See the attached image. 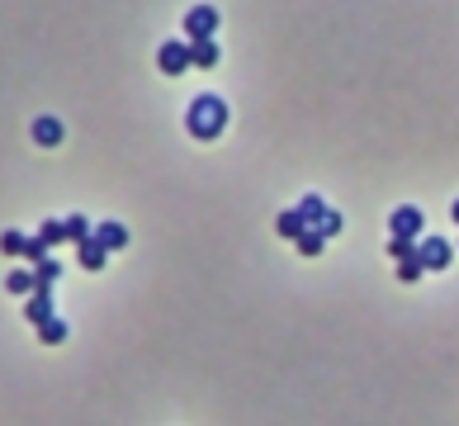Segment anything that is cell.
I'll return each mask as SVG.
<instances>
[{
	"instance_id": "5bb4252c",
	"label": "cell",
	"mask_w": 459,
	"mask_h": 426,
	"mask_svg": "<svg viewBox=\"0 0 459 426\" xmlns=\"http://www.w3.org/2000/svg\"><path fill=\"white\" fill-rule=\"evenodd\" d=\"M38 242H43L47 251H53L57 242H67V223H62V218H47V223L38 227Z\"/></svg>"
},
{
	"instance_id": "ba28073f",
	"label": "cell",
	"mask_w": 459,
	"mask_h": 426,
	"mask_svg": "<svg viewBox=\"0 0 459 426\" xmlns=\"http://www.w3.org/2000/svg\"><path fill=\"white\" fill-rule=\"evenodd\" d=\"M275 233H280L285 242H299L303 233H313V223H308V218H303L299 209H285L280 218H275Z\"/></svg>"
},
{
	"instance_id": "ffe728a7",
	"label": "cell",
	"mask_w": 459,
	"mask_h": 426,
	"mask_svg": "<svg viewBox=\"0 0 459 426\" xmlns=\"http://www.w3.org/2000/svg\"><path fill=\"white\" fill-rule=\"evenodd\" d=\"M299 213H303V218L318 227V223H322V213H327V204L318 200V194H303V200H299Z\"/></svg>"
},
{
	"instance_id": "5b68a950",
	"label": "cell",
	"mask_w": 459,
	"mask_h": 426,
	"mask_svg": "<svg viewBox=\"0 0 459 426\" xmlns=\"http://www.w3.org/2000/svg\"><path fill=\"white\" fill-rule=\"evenodd\" d=\"M417 247H421V266H426V270H446L450 256H455V247H450L446 237H421Z\"/></svg>"
},
{
	"instance_id": "d6986e66",
	"label": "cell",
	"mask_w": 459,
	"mask_h": 426,
	"mask_svg": "<svg viewBox=\"0 0 459 426\" xmlns=\"http://www.w3.org/2000/svg\"><path fill=\"white\" fill-rule=\"evenodd\" d=\"M293 247H299V256H322V247H327V237H322L318 227H313V233H303L299 242H293Z\"/></svg>"
},
{
	"instance_id": "7c38bea8",
	"label": "cell",
	"mask_w": 459,
	"mask_h": 426,
	"mask_svg": "<svg viewBox=\"0 0 459 426\" xmlns=\"http://www.w3.org/2000/svg\"><path fill=\"white\" fill-rule=\"evenodd\" d=\"M62 223H67V242H76V247H81L86 237H95V223L86 218V213H67Z\"/></svg>"
},
{
	"instance_id": "4fadbf2b",
	"label": "cell",
	"mask_w": 459,
	"mask_h": 426,
	"mask_svg": "<svg viewBox=\"0 0 459 426\" xmlns=\"http://www.w3.org/2000/svg\"><path fill=\"white\" fill-rule=\"evenodd\" d=\"M34 275H38V289H53V285L62 280V260H57V256L38 260V266H34Z\"/></svg>"
},
{
	"instance_id": "603a6c76",
	"label": "cell",
	"mask_w": 459,
	"mask_h": 426,
	"mask_svg": "<svg viewBox=\"0 0 459 426\" xmlns=\"http://www.w3.org/2000/svg\"><path fill=\"white\" fill-rule=\"evenodd\" d=\"M450 218H455V223H459V200H455V204H450Z\"/></svg>"
},
{
	"instance_id": "30bf717a",
	"label": "cell",
	"mask_w": 459,
	"mask_h": 426,
	"mask_svg": "<svg viewBox=\"0 0 459 426\" xmlns=\"http://www.w3.org/2000/svg\"><path fill=\"white\" fill-rule=\"evenodd\" d=\"M5 289H10V294H20V299H24V294H38V275H34V266H14V270L5 275Z\"/></svg>"
},
{
	"instance_id": "8992f818",
	"label": "cell",
	"mask_w": 459,
	"mask_h": 426,
	"mask_svg": "<svg viewBox=\"0 0 459 426\" xmlns=\"http://www.w3.org/2000/svg\"><path fill=\"white\" fill-rule=\"evenodd\" d=\"M24 318L43 327V322H53L57 318V303H53V289H38V294H29V303H24Z\"/></svg>"
},
{
	"instance_id": "9a60e30c",
	"label": "cell",
	"mask_w": 459,
	"mask_h": 426,
	"mask_svg": "<svg viewBox=\"0 0 459 426\" xmlns=\"http://www.w3.org/2000/svg\"><path fill=\"white\" fill-rule=\"evenodd\" d=\"M421 275H426V266H421V247H417V256L398 260V280H403V285H417Z\"/></svg>"
},
{
	"instance_id": "3957f363",
	"label": "cell",
	"mask_w": 459,
	"mask_h": 426,
	"mask_svg": "<svg viewBox=\"0 0 459 426\" xmlns=\"http://www.w3.org/2000/svg\"><path fill=\"white\" fill-rule=\"evenodd\" d=\"M218 24H223V14L213 5H190L185 20H180V34H185L190 43H208L213 34H218Z\"/></svg>"
},
{
	"instance_id": "e0dca14e",
	"label": "cell",
	"mask_w": 459,
	"mask_h": 426,
	"mask_svg": "<svg viewBox=\"0 0 459 426\" xmlns=\"http://www.w3.org/2000/svg\"><path fill=\"white\" fill-rule=\"evenodd\" d=\"M24 247H29V237L20 233V227H10V233H0V251H5V256H24Z\"/></svg>"
},
{
	"instance_id": "7402d4cb",
	"label": "cell",
	"mask_w": 459,
	"mask_h": 426,
	"mask_svg": "<svg viewBox=\"0 0 459 426\" xmlns=\"http://www.w3.org/2000/svg\"><path fill=\"white\" fill-rule=\"evenodd\" d=\"M318 233H322L327 242H332V237L341 233V213H336V209H327V213H322V223H318Z\"/></svg>"
},
{
	"instance_id": "44dd1931",
	"label": "cell",
	"mask_w": 459,
	"mask_h": 426,
	"mask_svg": "<svg viewBox=\"0 0 459 426\" xmlns=\"http://www.w3.org/2000/svg\"><path fill=\"white\" fill-rule=\"evenodd\" d=\"M388 256H393V260L417 256V242H407V237H388Z\"/></svg>"
},
{
	"instance_id": "2e32d148",
	"label": "cell",
	"mask_w": 459,
	"mask_h": 426,
	"mask_svg": "<svg viewBox=\"0 0 459 426\" xmlns=\"http://www.w3.org/2000/svg\"><path fill=\"white\" fill-rule=\"evenodd\" d=\"M38 341H43V346H62V341H67V322H62V318L43 322L38 327Z\"/></svg>"
},
{
	"instance_id": "7a4b0ae2",
	"label": "cell",
	"mask_w": 459,
	"mask_h": 426,
	"mask_svg": "<svg viewBox=\"0 0 459 426\" xmlns=\"http://www.w3.org/2000/svg\"><path fill=\"white\" fill-rule=\"evenodd\" d=\"M194 67V43L180 34V38H166L157 47V72H166V76H185Z\"/></svg>"
},
{
	"instance_id": "52a82bcc",
	"label": "cell",
	"mask_w": 459,
	"mask_h": 426,
	"mask_svg": "<svg viewBox=\"0 0 459 426\" xmlns=\"http://www.w3.org/2000/svg\"><path fill=\"white\" fill-rule=\"evenodd\" d=\"M29 133H34V142H38V147H57L62 138H67V128H62V119H53V114H38Z\"/></svg>"
},
{
	"instance_id": "277c9868",
	"label": "cell",
	"mask_w": 459,
	"mask_h": 426,
	"mask_svg": "<svg viewBox=\"0 0 459 426\" xmlns=\"http://www.w3.org/2000/svg\"><path fill=\"white\" fill-rule=\"evenodd\" d=\"M388 233H393V237H407V242H421V233H426L421 209H417V204H398V209L388 213Z\"/></svg>"
},
{
	"instance_id": "8fae6325",
	"label": "cell",
	"mask_w": 459,
	"mask_h": 426,
	"mask_svg": "<svg viewBox=\"0 0 459 426\" xmlns=\"http://www.w3.org/2000/svg\"><path fill=\"white\" fill-rule=\"evenodd\" d=\"M95 237H100L109 251H123V247H128V227H123V223H114V218L95 223Z\"/></svg>"
},
{
	"instance_id": "9c48e42d",
	"label": "cell",
	"mask_w": 459,
	"mask_h": 426,
	"mask_svg": "<svg viewBox=\"0 0 459 426\" xmlns=\"http://www.w3.org/2000/svg\"><path fill=\"white\" fill-rule=\"evenodd\" d=\"M76 260H81V266H86V270H105V260H109V247H105L100 237H86V242H81V247H76Z\"/></svg>"
},
{
	"instance_id": "6da1fadb",
	"label": "cell",
	"mask_w": 459,
	"mask_h": 426,
	"mask_svg": "<svg viewBox=\"0 0 459 426\" xmlns=\"http://www.w3.org/2000/svg\"><path fill=\"white\" fill-rule=\"evenodd\" d=\"M185 128H190V138L194 142H213V138H223V128H227V100L223 95H194L190 109H185Z\"/></svg>"
},
{
	"instance_id": "ac0fdd59",
	"label": "cell",
	"mask_w": 459,
	"mask_h": 426,
	"mask_svg": "<svg viewBox=\"0 0 459 426\" xmlns=\"http://www.w3.org/2000/svg\"><path fill=\"white\" fill-rule=\"evenodd\" d=\"M194 67H204V72L218 67V43H213V38L208 43H194Z\"/></svg>"
}]
</instances>
